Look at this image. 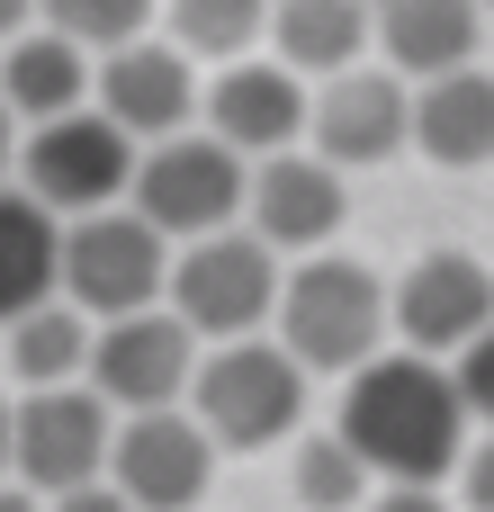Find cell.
I'll list each match as a JSON object with an SVG mask.
<instances>
[{
    "label": "cell",
    "instance_id": "cell-1",
    "mask_svg": "<svg viewBox=\"0 0 494 512\" xmlns=\"http://www.w3.org/2000/svg\"><path fill=\"white\" fill-rule=\"evenodd\" d=\"M369 477L387 486H441L459 477L468 459V405H459V378L423 351H378L351 387H342V423H333Z\"/></svg>",
    "mask_w": 494,
    "mask_h": 512
},
{
    "label": "cell",
    "instance_id": "cell-2",
    "mask_svg": "<svg viewBox=\"0 0 494 512\" xmlns=\"http://www.w3.org/2000/svg\"><path fill=\"white\" fill-rule=\"evenodd\" d=\"M396 333V288H378V270L360 261H297L279 288V342L297 369H333L360 378Z\"/></svg>",
    "mask_w": 494,
    "mask_h": 512
},
{
    "label": "cell",
    "instance_id": "cell-3",
    "mask_svg": "<svg viewBox=\"0 0 494 512\" xmlns=\"http://www.w3.org/2000/svg\"><path fill=\"white\" fill-rule=\"evenodd\" d=\"M279 288H288V270H279V252L261 243V234H198V243H180L171 252V315L198 333V342H252L270 315H279Z\"/></svg>",
    "mask_w": 494,
    "mask_h": 512
},
{
    "label": "cell",
    "instance_id": "cell-4",
    "mask_svg": "<svg viewBox=\"0 0 494 512\" xmlns=\"http://www.w3.org/2000/svg\"><path fill=\"white\" fill-rule=\"evenodd\" d=\"M135 162H144V144H135L117 117H99V108H72V117H45V126H27V144H18V189L72 225V216L126 207V189H135Z\"/></svg>",
    "mask_w": 494,
    "mask_h": 512
},
{
    "label": "cell",
    "instance_id": "cell-5",
    "mask_svg": "<svg viewBox=\"0 0 494 512\" xmlns=\"http://www.w3.org/2000/svg\"><path fill=\"white\" fill-rule=\"evenodd\" d=\"M189 414L216 450H270L306 423V369L288 360V342H216L198 360Z\"/></svg>",
    "mask_w": 494,
    "mask_h": 512
},
{
    "label": "cell",
    "instance_id": "cell-6",
    "mask_svg": "<svg viewBox=\"0 0 494 512\" xmlns=\"http://www.w3.org/2000/svg\"><path fill=\"white\" fill-rule=\"evenodd\" d=\"M108 450H117V405L81 378V387H27L9 405V477L27 495H81L108 477Z\"/></svg>",
    "mask_w": 494,
    "mask_h": 512
},
{
    "label": "cell",
    "instance_id": "cell-7",
    "mask_svg": "<svg viewBox=\"0 0 494 512\" xmlns=\"http://www.w3.org/2000/svg\"><path fill=\"white\" fill-rule=\"evenodd\" d=\"M63 297H72L90 324H117V315L162 306V297H171V234L144 225L135 207L72 216V225H63Z\"/></svg>",
    "mask_w": 494,
    "mask_h": 512
},
{
    "label": "cell",
    "instance_id": "cell-8",
    "mask_svg": "<svg viewBox=\"0 0 494 512\" xmlns=\"http://www.w3.org/2000/svg\"><path fill=\"white\" fill-rule=\"evenodd\" d=\"M243 198H252V171H243V153L216 144V135H162V144H144L135 189H126V207H135L144 225H162L171 243L225 234V225L243 216Z\"/></svg>",
    "mask_w": 494,
    "mask_h": 512
},
{
    "label": "cell",
    "instance_id": "cell-9",
    "mask_svg": "<svg viewBox=\"0 0 494 512\" xmlns=\"http://www.w3.org/2000/svg\"><path fill=\"white\" fill-rule=\"evenodd\" d=\"M90 387L117 405V414H162L198 387V333L171 315V306H144V315H117L99 324L90 342Z\"/></svg>",
    "mask_w": 494,
    "mask_h": 512
},
{
    "label": "cell",
    "instance_id": "cell-10",
    "mask_svg": "<svg viewBox=\"0 0 494 512\" xmlns=\"http://www.w3.org/2000/svg\"><path fill=\"white\" fill-rule=\"evenodd\" d=\"M216 477V441L198 414L162 405V414H117V450H108V486L135 512H189Z\"/></svg>",
    "mask_w": 494,
    "mask_h": 512
},
{
    "label": "cell",
    "instance_id": "cell-11",
    "mask_svg": "<svg viewBox=\"0 0 494 512\" xmlns=\"http://www.w3.org/2000/svg\"><path fill=\"white\" fill-rule=\"evenodd\" d=\"M306 135H315V153H324L333 171H360V162L405 153V135H414V90H405V72H369V63L333 72V81L315 90Z\"/></svg>",
    "mask_w": 494,
    "mask_h": 512
},
{
    "label": "cell",
    "instance_id": "cell-12",
    "mask_svg": "<svg viewBox=\"0 0 494 512\" xmlns=\"http://www.w3.org/2000/svg\"><path fill=\"white\" fill-rule=\"evenodd\" d=\"M494 324V279L486 261L468 252H432L396 279V342L423 351V360H459L477 333Z\"/></svg>",
    "mask_w": 494,
    "mask_h": 512
},
{
    "label": "cell",
    "instance_id": "cell-13",
    "mask_svg": "<svg viewBox=\"0 0 494 512\" xmlns=\"http://www.w3.org/2000/svg\"><path fill=\"white\" fill-rule=\"evenodd\" d=\"M306 117H315V99H306V72H288V63H252V54H243V63H225V72L207 81V135L234 144L243 162L297 153Z\"/></svg>",
    "mask_w": 494,
    "mask_h": 512
},
{
    "label": "cell",
    "instance_id": "cell-14",
    "mask_svg": "<svg viewBox=\"0 0 494 512\" xmlns=\"http://www.w3.org/2000/svg\"><path fill=\"white\" fill-rule=\"evenodd\" d=\"M90 108L117 117L135 144H162V135H189V117H198V72H189L180 45L135 36V45L99 54V90H90Z\"/></svg>",
    "mask_w": 494,
    "mask_h": 512
},
{
    "label": "cell",
    "instance_id": "cell-15",
    "mask_svg": "<svg viewBox=\"0 0 494 512\" xmlns=\"http://www.w3.org/2000/svg\"><path fill=\"white\" fill-rule=\"evenodd\" d=\"M342 207L351 198H342V171L324 153H270L252 171V198H243V216L270 252H324L342 234Z\"/></svg>",
    "mask_w": 494,
    "mask_h": 512
},
{
    "label": "cell",
    "instance_id": "cell-16",
    "mask_svg": "<svg viewBox=\"0 0 494 512\" xmlns=\"http://www.w3.org/2000/svg\"><path fill=\"white\" fill-rule=\"evenodd\" d=\"M90 90H99L90 45H72L54 27H27L18 45H0V99L18 108V126H45V117L90 108Z\"/></svg>",
    "mask_w": 494,
    "mask_h": 512
},
{
    "label": "cell",
    "instance_id": "cell-17",
    "mask_svg": "<svg viewBox=\"0 0 494 512\" xmlns=\"http://www.w3.org/2000/svg\"><path fill=\"white\" fill-rule=\"evenodd\" d=\"M477 9H486V0H378L387 72H414V81L468 72V63H477Z\"/></svg>",
    "mask_w": 494,
    "mask_h": 512
},
{
    "label": "cell",
    "instance_id": "cell-18",
    "mask_svg": "<svg viewBox=\"0 0 494 512\" xmlns=\"http://www.w3.org/2000/svg\"><path fill=\"white\" fill-rule=\"evenodd\" d=\"M63 297V216L27 189H0V324Z\"/></svg>",
    "mask_w": 494,
    "mask_h": 512
},
{
    "label": "cell",
    "instance_id": "cell-19",
    "mask_svg": "<svg viewBox=\"0 0 494 512\" xmlns=\"http://www.w3.org/2000/svg\"><path fill=\"white\" fill-rule=\"evenodd\" d=\"M414 144L441 162V171H477L494 162V72H441L414 90Z\"/></svg>",
    "mask_w": 494,
    "mask_h": 512
},
{
    "label": "cell",
    "instance_id": "cell-20",
    "mask_svg": "<svg viewBox=\"0 0 494 512\" xmlns=\"http://www.w3.org/2000/svg\"><path fill=\"white\" fill-rule=\"evenodd\" d=\"M270 36H279V63L288 72H324L333 81L378 36V9L369 0H270Z\"/></svg>",
    "mask_w": 494,
    "mask_h": 512
},
{
    "label": "cell",
    "instance_id": "cell-21",
    "mask_svg": "<svg viewBox=\"0 0 494 512\" xmlns=\"http://www.w3.org/2000/svg\"><path fill=\"white\" fill-rule=\"evenodd\" d=\"M90 342H99V324L72 297H54V306H36V315L9 324V369L27 387H81L90 378Z\"/></svg>",
    "mask_w": 494,
    "mask_h": 512
},
{
    "label": "cell",
    "instance_id": "cell-22",
    "mask_svg": "<svg viewBox=\"0 0 494 512\" xmlns=\"http://www.w3.org/2000/svg\"><path fill=\"white\" fill-rule=\"evenodd\" d=\"M171 45L189 63H243L270 27V0H171Z\"/></svg>",
    "mask_w": 494,
    "mask_h": 512
},
{
    "label": "cell",
    "instance_id": "cell-23",
    "mask_svg": "<svg viewBox=\"0 0 494 512\" xmlns=\"http://www.w3.org/2000/svg\"><path fill=\"white\" fill-rule=\"evenodd\" d=\"M297 504H306V512H351V504H369V459H360L342 432L306 441V450H297Z\"/></svg>",
    "mask_w": 494,
    "mask_h": 512
},
{
    "label": "cell",
    "instance_id": "cell-24",
    "mask_svg": "<svg viewBox=\"0 0 494 512\" xmlns=\"http://www.w3.org/2000/svg\"><path fill=\"white\" fill-rule=\"evenodd\" d=\"M36 9H45L54 36H72V45H90V54H117V45L144 36V18H153L162 0H36Z\"/></svg>",
    "mask_w": 494,
    "mask_h": 512
},
{
    "label": "cell",
    "instance_id": "cell-25",
    "mask_svg": "<svg viewBox=\"0 0 494 512\" xmlns=\"http://www.w3.org/2000/svg\"><path fill=\"white\" fill-rule=\"evenodd\" d=\"M450 378H459V405H468V423H486L494 432V324L450 360Z\"/></svg>",
    "mask_w": 494,
    "mask_h": 512
},
{
    "label": "cell",
    "instance_id": "cell-26",
    "mask_svg": "<svg viewBox=\"0 0 494 512\" xmlns=\"http://www.w3.org/2000/svg\"><path fill=\"white\" fill-rule=\"evenodd\" d=\"M459 504L494 512V432H486V441H468V459H459Z\"/></svg>",
    "mask_w": 494,
    "mask_h": 512
},
{
    "label": "cell",
    "instance_id": "cell-27",
    "mask_svg": "<svg viewBox=\"0 0 494 512\" xmlns=\"http://www.w3.org/2000/svg\"><path fill=\"white\" fill-rule=\"evenodd\" d=\"M360 512H459L441 486H387V495H369Z\"/></svg>",
    "mask_w": 494,
    "mask_h": 512
},
{
    "label": "cell",
    "instance_id": "cell-28",
    "mask_svg": "<svg viewBox=\"0 0 494 512\" xmlns=\"http://www.w3.org/2000/svg\"><path fill=\"white\" fill-rule=\"evenodd\" d=\"M45 512H135V504H126V495H117V486L99 477V486H81V495H54Z\"/></svg>",
    "mask_w": 494,
    "mask_h": 512
},
{
    "label": "cell",
    "instance_id": "cell-29",
    "mask_svg": "<svg viewBox=\"0 0 494 512\" xmlns=\"http://www.w3.org/2000/svg\"><path fill=\"white\" fill-rule=\"evenodd\" d=\"M36 18H45V9H36V0H0V45H18V36H27V27H36Z\"/></svg>",
    "mask_w": 494,
    "mask_h": 512
},
{
    "label": "cell",
    "instance_id": "cell-30",
    "mask_svg": "<svg viewBox=\"0 0 494 512\" xmlns=\"http://www.w3.org/2000/svg\"><path fill=\"white\" fill-rule=\"evenodd\" d=\"M18 144H27V135H18V108L0 99V189H9V171H18Z\"/></svg>",
    "mask_w": 494,
    "mask_h": 512
},
{
    "label": "cell",
    "instance_id": "cell-31",
    "mask_svg": "<svg viewBox=\"0 0 494 512\" xmlns=\"http://www.w3.org/2000/svg\"><path fill=\"white\" fill-rule=\"evenodd\" d=\"M0 512H45V495H27V486H0Z\"/></svg>",
    "mask_w": 494,
    "mask_h": 512
},
{
    "label": "cell",
    "instance_id": "cell-32",
    "mask_svg": "<svg viewBox=\"0 0 494 512\" xmlns=\"http://www.w3.org/2000/svg\"><path fill=\"white\" fill-rule=\"evenodd\" d=\"M0 468H9V405H0Z\"/></svg>",
    "mask_w": 494,
    "mask_h": 512
},
{
    "label": "cell",
    "instance_id": "cell-33",
    "mask_svg": "<svg viewBox=\"0 0 494 512\" xmlns=\"http://www.w3.org/2000/svg\"><path fill=\"white\" fill-rule=\"evenodd\" d=\"M369 9H378V0H369Z\"/></svg>",
    "mask_w": 494,
    "mask_h": 512
},
{
    "label": "cell",
    "instance_id": "cell-34",
    "mask_svg": "<svg viewBox=\"0 0 494 512\" xmlns=\"http://www.w3.org/2000/svg\"><path fill=\"white\" fill-rule=\"evenodd\" d=\"M486 9H494V0H486Z\"/></svg>",
    "mask_w": 494,
    "mask_h": 512
}]
</instances>
